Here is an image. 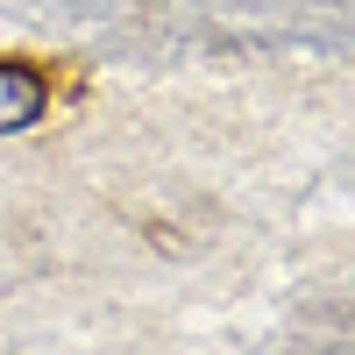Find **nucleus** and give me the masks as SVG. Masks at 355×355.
I'll use <instances>...</instances> for the list:
<instances>
[{
  "instance_id": "nucleus-1",
  "label": "nucleus",
  "mask_w": 355,
  "mask_h": 355,
  "mask_svg": "<svg viewBox=\"0 0 355 355\" xmlns=\"http://www.w3.org/2000/svg\"><path fill=\"white\" fill-rule=\"evenodd\" d=\"M43 107H50V85L36 64H0V135L43 121Z\"/></svg>"
}]
</instances>
